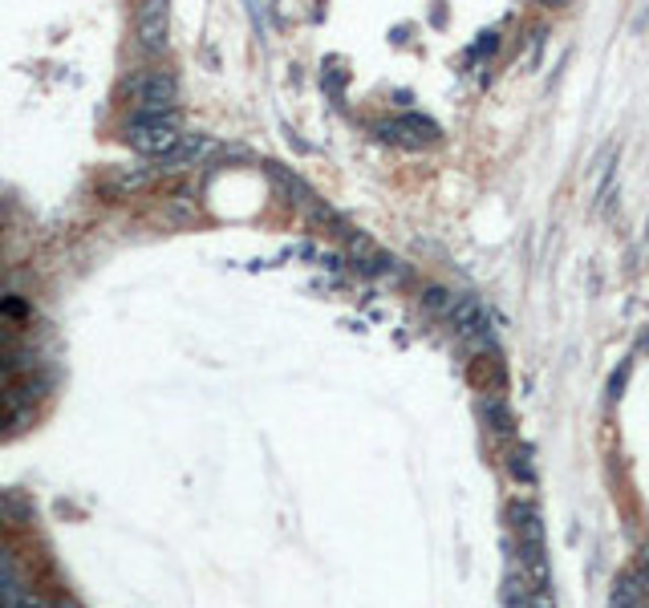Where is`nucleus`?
I'll return each instance as SVG.
<instances>
[{"label":"nucleus","mask_w":649,"mask_h":608,"mask_svg":"<svg viewBox=\"0 0 649 608\" xmlns=\"http://www.w3.org/2000/svg\"><path fill=\"white\" fill-rule=\"evenodd\" d=\"M122 98L138 110V118H175V98H179L175 74L146 69V74L127 77L122 82Z\"/></svg>","instance_id":"obj_1"},{"label":"nucleus","mask_w":649,"mask_h":608,"mask_svg":"<svg viewBox=\"0 0 649 608\" xmlns=\"http://www.w3.org/2000/svg\"><path fill=\"white\" fill-rule=\"evenodd\" d=\"M447 325H451L455 337H463L467 345L475 349V353H499L496 329H491V317H487L479 296H455V308H451Z\"/></svg>","instance_id":"obj_2"},{"label":"nucleus","mask_w":649,"mask_h":608,"mask_svg":"<svg viewBox=\"0 0 649 608\" xmlns=\"http://www.w3.org/2000/svg\"><path fill=\"white\" fill-rule=\"evenodd\" d=\"M122 135H127V143L143 154H171L179 143H183L175 118H130Z\"/></svg>","instance_id":"obj_3"},{"label":"nucleus","mask_w":649,"mask_h":608,"mask_svg":"<svg viewBox=\"0 0 649 608\" xmlns=\"http://www.w3.org/2000/svg\"><path fill=\"white\" fill-rule=\"evenodd\" d=\"M507 524H512L515 548H536V543H544L539 507L531 503V499H512V503H507Z\"/></svg>","instance_id":"obj_4"},{"label":"nucleus","mask_w":649,"mask_h":608,"mask_svg":"<svg viewBox=\"0 0 649 608\" xmlns=\"http://www.w3.org/2000/svg\"><path fill=\"white\" fill-rule=\"evenodd\" d=\"M378 135L386 138V143H402V146H426L439 138V126L430 118H422V114H406V118H394V122H382Z\"/></svg>","instance_id":"obj_5"},{"label":"nucleus","mask_w":649,"mask_h":608,"mask_svg":"<svg viewBox=\"0 0 649 608\" xmlns=\"http://www.w3.org/2000/svg\"><path fill=\"white\" fill-rule=\"evenodd\" d=\"M479 418H483V426H487L491 434L507 439V434H512V405H507V394L487 389V394L479 397Z\"/></svg>","instance_id":"obj_6"},{"label":"nucleus","mask_w":649,"mask_h":608,"mask_svg":"<svg viewBox=\"0 0 649 608\" xmlns=\"http://www.w3.org/2000/svg\"><path fill=\"white\" fill-rule=\"evenodd\" d=\"M649 592L637 584V572H621L609 592V608H649Z\"/></svg>","instance_id":"obj_7"},{"label":"nucleus","mask_w":649,"mask_h":608,"mask_svg":"<svg viewBox=\"0 0 649 608\" xmlns=\"http://www.w3.org/2000/svg\"><path fill=\"white\" fill-rule=\"evenodd\" d=\"M162 33H167V9L162 4H151V9L138 13V37L151 53L162 49Z\"/></svg>","instance_id":"obj_8"},{"label":"nucleus","mask_w":649,"mask_h":608,"mask_svg":"<svg viewBox=\"0 0 649 608\" xmlns=\"http://www.w3.org/2000/svg\"><path fill=\"white\" fill-rule=\"evenodd\" d=\"M528 596H531V584L520 568L504 576V608H528Z\"/></svg>","instance_id":"obj_9"},{"label":"nucleus","mask_w":649,"mask_h":608,"mask_svg":"<svg viewBox=\"0 0 649 608\" xmlns=\"http://www.w3.org/2000/svg\"><path fill=\"white\" fill-rule=\"evenodd\" d=\"M507 471H512L515 482H523V487H536L539 474H536V466H531V447H523V442H520V447L512 450V458H507Z\"/></svg>","instance_id":"obj_10"},{"label":"nucleus","mask_w":649,"mask_h":608,"mask_svg":"<svg viewBox=\"0 0 649 608\" xmlns=\"http://www.w3.org/2000/svg\"><path fill=\"white\" fill-rule=\"evenodd\" d=\"M422 308H426L430 317L447 321L451 308H455V292H447V288H426V292H422Z\"/></svg>","instance_id":"obj_11"},{"label":"nucleus","mask_w":649,"mask_h":608,"mask_svg":"<svg viewBox=\"0 0 649 608\" xmlns=\"http://www.w3.org/2000/svg\"><path fill=\"white\" fill-rule=\"evenodd\" d=\"M625 378H629V365H621V369L609 378V402H621V394H625Z\"/></svg>","instance_id":"obj_12"},{"label":"nucleus","mask_w":649,"mask_h":608,"mask_svg":"<svg viewBox=\"0 0 649 608\" xmlns=\"http://www.w3.org/2000/svg\"><path fill=\"white\" fill-rule=\"evenodd\" d=\"M491 49H496V33H483V41H479V45H475V49H471V61H483V57H487Z\"/></svg>","instance_id":"obj_13"},{"label":"nucleus","mask_w":649,"mask_h":608,"mask_svg":"<svg viewBox=\"0 0 649 608\" xmlns=\"http://www.w3.org/2000/svg\"><path fill=\"white\" fill-rule=\"evenodd\" d=\"M57 608H74V604H69V600H61V604H57Z\"/></svg>","instance_id":"obj_14"},{"label":"nucleus","mask_w":649,"mask_h":608,"mask_svg":"<svg viewBox=\"0 0 649 608\" xmlns=\"http://www.w3.org/2000/svg\"><path fill=\"white\" fill-rule=\"evenodd\" d=\"M645 345H649V341H645Z\"/></svg>","instance_id":"obj_15"}]
</instances>
